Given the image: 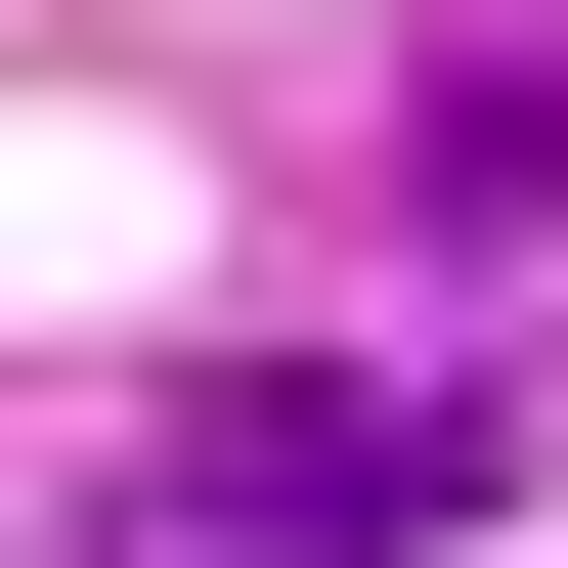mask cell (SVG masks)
I'll return each instance as SVG.
<instances>
[{"mask_svg": "<svg viewBox=\"0 0 568 568\" xmlns=\"http://www.w3.org/2000/svg\"><path fill=\"white\" fill-rule=\"evenodd\" d=\"M481 481H525L481 351H263V394H175V525H219V568H437Z\"/></svg>", "mask_w": 568, "mask_h": 568, "instance_id": "obj_1", "label": "cell"}, {"mask_svg": "<svg viewBox=\"0 0 568 568\" xmlns=\"http://www.w3.org/2000/svg\"><path fill=\"white\" fill-rule=\"evenodd\" d=\"M437 219H568V44H437Z\"/></svg>", "mask_w": 568, "mask_h": 568, "instance_id": "obj_2", "label": "cell"}]
</instances>
